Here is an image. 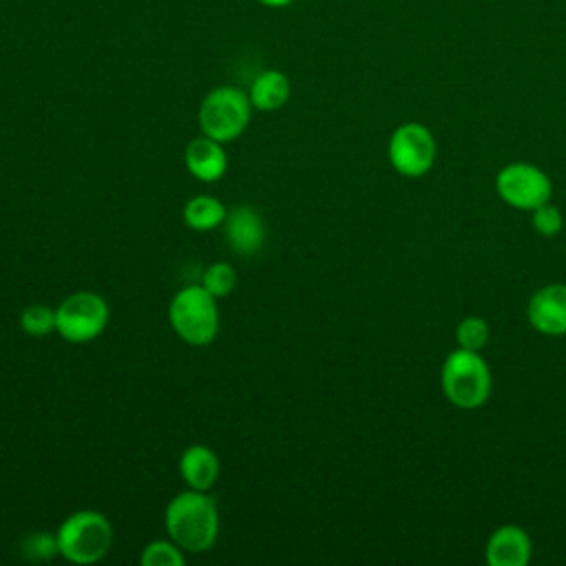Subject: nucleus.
<instances>
[{
    "mask_svg": "<svg viewBox=\"0 0 566 566\" xmlns=\"http://www.w3.org/2000/svg\"><path fill=\"white\" fill-rule=\"evenodd\" d=\"M164 526L184 553H203L212 548L219 535L217 502L206 491L186 489L168 502Z\"/></svg>",
    "mask_w": 566,
    "mask_h": 566,
    "instance_id": "obj_1",
    "label": "nucleus"
},
{
    "mask_svg": "<svg viewBox=\"0 0 566 566\" xmlns=\"http://www.w3.org/2000/svg\"><path fill=\"white\" fill-rule=\"evenodd\" d=\"M57 553L71 564H95L104 559L115 542L111 520L95 511L82 509L71 513L55 531Z\"/></svg>",
    "mask_w": 566,
    "mask_h": 566,
    "instance_id": "obj_2",
    "label": "nucleus"
},
{
    "mask_svg": "<svg viewBox=\"0 0 566 566\" xmlns=\"http://www.w3.org/2000/svg\"><path fill=\"white\" fill-rule=\"evenodd\" d=\"M440 382L447 400L458 409H478L491 396V369L480 352L453 349L440 369Z\"/></svg>",
    "mask_w": 566,
    "mask_h": 566,
    "instance_id": "obj_3",
    "label": "nucleus"
},
{
    "mask_svg": "<svg viewBox=\"0 0 566 566\" xmlns=\"http://www.w3.org/2000/svg\"><path fill=\"white\" fill-rule=\"evenodd\" d=\"M252 102L248 91L232 84H221L210 88L197 111L199 130L221 144L234 142L243 135L252 117Z\"/></svg>",
    "mask_w": 566,
    "mask_h": 566,
    "instance_id": "obj_4",
    "label": "nucleus"
},
{
    "mask_svg": "<svg viewBox=\"0 0 566 566\" xmlns=\"http://www.w3.org/2000/svg\"><path fill=\"white\" fill-rule=\"evenodd\" d=\"M168 321L186 345H210L219 332L217 298L203 285H186L172 296L168 305Z\"/></svg>",
    "mask_w": 566,
    "mask_h": 566,
    "instance_id": "obj_5",
    "label": "nucleus"
},
{
    "mask_svg": "<svg viewBox=\"0 0 566 566\" xmlns=\"http://www.w3.org/2000/svg\"><path fill=\"white\" fill-rule=\"evenodd\" d=\"M108 303L91 290L69 294L55 307V332L73 345L95 340L108 325Z\"/></svg>",
    "mask_w": 566,
    "mask_h": 566,
    "instance_id": "obj_6",
    "label": "nucleus"
},
{
    "mask_svg": "<svg viewBox=\"0 0 566 566\" xmlns=\"http://www.w3.org/2000/svg\"><path fill=\"white\" fill-rule=\"evenodd\" d=\"M387 157L398 175L409 179L422 177L436 161V139L427 126L405 122L394 128L387 144Z\"/></svg>",
    "mask_w": 566,
    "mask_h": 566,
    "instance_id": "obj_7",
    "label": "nucleus"
},
{
    "mask_svg": "<svg viewBox=\"0 0 566 566\" xmlns=\"http://www.w3.org/2000/svg\"><path fill=\"white\" fill-rule=\"evenodd\" d=\"M495 190L504 203L520 210H533L539 203L551 201L553 184L542 168L526 161H513L497 172Z\"/></svg>",
    "mask_w": 566,
    "mask_h": 566,
    "instance_id": "obj_8",
    "label": "nucleus"
},
{
    "mask_svg": "<svg viewBox=\"0 0 566 566\" xmlns=\"http://www.w3.org/2000/svg\"><path fill=\"white\" fill-rule=\"evenodd\" d=\"M526 318L544 336L566 334V285L548 283L539 287L526 305Z\"/></svg>",
    "mask_w": 566,
    "mask_h": 566,
    "instance_id": "obj_9",
    "label": "nucleus"
},
{
    "mask_svg": "<svg viewBox=\"0 0 566 566\" xmlns=\"http://www.w3.org/2000/svg\"><path fill=\"white\" fill-rule=\"evenodd\" d=\"M226 239L234 254L252 256L263 248L265 241V223L256 208L241 203L228 210L223 219Z\"/></svg>",
    "mask_w": 566,
    "mask_h": 566,
    "instance_id": "obj_10",
    "label": "nucleus"
},
{
    "mask_svg": "<svg viewBox=\"0 0 566 566\" xmlns=\"http://www.w3.org/2000/svg\"><path fill=\"white\" fill-rule=\"evenodd\" d=\"M533 544L528 533L517 524L497 526L484 546L489 566H524L531 559Z\"/></svg>",
    "mask_w": 566,
    "mask_h": 566,
    "instance_id": "obj_11",
    "label": "nucleus"
},
{
    "mask_svg": "<svg viewBox=\"0 0 566 566\" xmlns=\"http://www.w3.org/2000/svg\"><path fill=\"white\" fill-rule=\"evenodd\" d=\"M184 161H186L188 172L197 181H203V184L219 181L228 170V153H226L223 144L203 133L188 142Z\"/></svg>",
    "mask_w": 566,
    "mask_h": 566,
    "instance_id": "obj_12",
    "label": "nucleus"
},
{
    "mask_svg": "<svg viewBox=\"0 0 566 566\" xmlns=\"http://www.w3.org/2000/svg\"><path fill=\"white\" fill-rule=\"evenodd\" d=\"M219 473H221L219 455L206 444H192L179 458V475L188 489L208 491L217 484Z\"/></svg>",
    "mask_w": 566,
    "mask_h": 566,
    "instance_id": "obj_13",
    "label": "nucleus"
},
{
    "mask_svg": "<svg viewBox=\"0 0 566 566\" xmlns=\"http://www.w3.org/2000/svg\"><path fill=\"white\" fill-rule=\"evenodd\" d=\"M292 95V82L290 77L279 69H265L261 71L248 88V97L252 102V108L261 113L279 111L287 104Z\"/></svg>",
    "mask_w": 566,
    "mask_h": 566,
    "instance_id": "obj_14",
    "label": "nucleus"
},
{
    "mask_svg": "<svg viewBox=\"0 0 566 566\" xmlns=\"http://www.w3.org/2000/svg\"><path fill=\"white\" fill-rule=\"evenodd\" d=\"M226 214H228V208L217 197H208V195H197L188 199L184 206V221L188 228L197 232L214 230L217 226L223 223Z\"/></svg>",
    "mask_w": 566,
    "mask_h": 566,
    "instance_id": "obj_15",
    "label": "nucleus"
},
{
    "mask_svg": "<svg viewBox=\"0 0 566 566\" xmlns=\"http://www.w3.org/2000/svg\"><path fill=\"white\" fill-rule=\"evenodd\" d=\"M20 329L33 338H42V336H49L55 332V310L49 307V305H42V303H33V305H27L22 312H20Z\"/></svg>",
    "mask_w": 566,
    "mask_h": 566,
    "instance_id": "obj_16",
    "label": "nucleus"
},
{
    "mask_svg": "<svg viewBox=\"0 0 566 566\" xmlns=\"http://www.w3.org/2000/svg\"><path fill=\"white\" fill-rule=\"evenodd\" d=\"M184 562L186 553L170 537L148 542L139 555L142 566H184Z\"/></svg>",
    "mask_w": 566,
    "mask_h": 566,
    "instance_id": "obj_17",
    "label": "nucleus"
},
{
    "mask_svg": "<svg viewBox=\"0 0 566 566\" xmlns=\"http://www.w3.org/2000/svg\"><path fill=\"white\" fill-rule=\"evenodd\" d=\"M201 285H203L214 298H223V296H228V294L237 287V270H234L230 263H226V261L210 263V265L203 270Z\"/></svg>",
    "mask_w": 566,
    "mask_h": 566,
    "instance_id": "obj_18",
    "label": "nucleus"
},
{
    "mask_svg": "<svg viewBox=\"0 0 566 566\" xmlns=\"http://www.w3.org/2000/svg\"><path fill=\"white\" fill-rule=\"evenodd\" d=\"M489 336H491V327L482 316H467L455 327V340H458V347L462 349L480 352L489 343Z\"/></svg>",
    "mask_w": 566,
    "mask_h": 566,
    "instance_id": "obj_19",
    "label": "nucleus"
},
{
    "mask_svg": "<svg viewBox=\"0 0 566 566\" xmlns=\"http://www.w3.org/2000/svg\"><path fill=\"white\" fill-rule=\"evenodd\" d=\"M531 223H533L537 234L555 237V234L562 232L564 217H562V210L557 206H553L551 201H544V203H539L537 208L531 210Z\"/></svg>",
    "mask_w": 566,
    "mask_h": 566,
    "instance_id": "obj_20",
    "label": "nucleus"
},
{
    "mask_svg": "<svg viewBox=\"0 0 566 566\" xmlns=\"http://www.w3.org/2000/svg\"><path fill=\"white\" fill-rule=\"evenodd\" d=\"M22 555L27 559H38V562H46L57 553V539H55V533H31L24 537L22 542Z\"/></svg>",
    "mask_w": 566,
    "mask_h": 566,
    "instance_id": "obj_21",
    "label": "nucleus"
},
{
    "mask_svg": "<svg viewBox=\"0 0 566 566\" xmlns=\"http://www.w3.org/2000/svg\"><path fill=\"white\" fill-rule=\"evenodd\" d=\"M256 4H261V7H265V9H285V7H290L294 0H254Z\"/></svg>",
    "mask_w": 566,
    "mask_h": 566,
    "instance_id": "obj_22",
    "label": "nucleus"
}]
</instances>
